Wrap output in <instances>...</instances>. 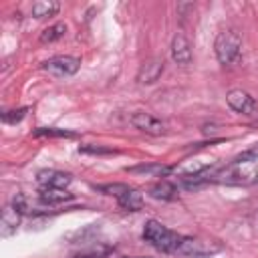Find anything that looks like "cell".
Returning a JSON list of instances; mask_svg holds the SVG:
<instances>
[{"label": "cell", "instance_id": "1", "mask_svg": "<svg viewBox=\"0 0 258 258\" xmlns=\"http://www.w3.org/2000/svg\"><path fill=\"white\" fill-rule=\"evenodd\" d=\"M143 240L149 242L155 250L159 252H165V254H171V252H177L183 238L175 232H171L169 228H165L161 222L157 220H147L143 224V232H141Z\"/></svg>", "mask_w": 258, "mask_h": 258}, {"label": "cell", "instance_id": "2", "mask_svg": "<svg viewBox=\"0 0 258 258\" xmlns=\"http://www.w3.org/2000/svg\"><path fill=\"white\" fill-rule=\"evenodd\" d=\"M240 50H242V36L238 34V30L234 28H226L222 32H218L216 40H214V52L220 64H232L240 58Z\"/></svg>", "mask_w": 258, "mask_h": 258}, {"label": "cell", "instance_id": "3", "mask_svg": "<svg viewBox=\"0 0 258 258\" xmlns=\"http://www.w3.org/2000/svg\"><path fill=\"white\" fill-rule=\"evenodd\" d=\"M258 179V165L256 163H234L226 171H222L216 181L234 183V185H248Z\"/></svg>", "mask_w": 258, "mask_h": 258}, {"label": "cell", "instance_id": "4", "mask_svg": "<svg viewBox=\"0 0 258 258\" xmlns=\"http://www.w3.org/2000/svg\"><path fill=\"white\" fill-rule=\"evenodd\" d=\"M81 67V60L77 56H71V54H60V56H54L50 60H46L42 64V69L54 77H71L79 71Z\"/></svg>", "mask_w": 258, "mask_h": 258}, {"label": "cell", "instance_id": "5", "mask_svg": "<svg viewBox=\"0 0 258 258\" xmlns=\"http://www.w3.org/2000/svg\"><path fill=\"white\" fill-rule=\"evenodd\" d=\"M226 101H228V107L240 115H252L256 109H258V103L254 101V97L242 89H232L228 91L226 95Z\"/></svg>", "mask_w": 258, "mask_h": 258}, {"label": "cell", "instance_id": "6", "mask_svg": "<svg viewBox=\"0 0 258 258\" xmlns=\"http://www.w3.org/2000/svg\"><path fill=\"white\" fill-rule=\"evenodd\" d=\"M129 123L135 129H139L143 133H149V135H161L165 131V125L157 117H153L151 113H145V111H135L129 117Z\"/></svg>", "mask_w": 258, "mask_h": 258}, {"label": "cell", "instance_id": "7", "mask_svg": "<svg viewBox=\"0 0 258 258\" xmlns=\"http://www.w3.org/2000/svg\"><path fill=\"white\" fill-rule=\"evenodd\" d=\"M36 181L40 187H58V189H67L73 181L71 173L58 171V169H40L36 173Z\"/></svg>", "mask_w": 258, "mask_h": 258}, {"label": "cell", "instance_id": "8", "mask_svg": "<svg viewBox=\"0 0 258 258\" xmlns=\"http://www.w3.org/2000/svg\"><path fill=\"white\" fill-rule=\"evenodd\" d=\"M169 50H171V58H173L177 64H181V67L189 64L191 58H194L191 44H189L187 36L181 34V32H177V34L173 36V40H171V48H169Z\"/></svg>", "mask_w": 258, "mask_h": 258}, {"label": "cell", "instance_id": "9", "mask_svg": "<svg viewBox=\"0 0 258 258\" xmlns=\"http://www.w3.org/2000/svg\"><path fill=\"white\" fill-rule=\"evenodd\" d=\"M163 69L165 67H163V60L161 58H149V60H145L139 67V71H137V83L139 85H153L161 77Z\"/></svg>", "mask_w": 258, "mask_h": 258}, {"label": "cell", "instance_id": "10", "mask_svg": "<svg viewBox=\"0 0 258 258\" xmlns=\"http://www.w3.org/2000/svg\"><path fill=\"white\" fill-rule=\"evenodd\" d=\"M20 216H22V214H20L14 206H6V208L2 210V216H0V234H2L4 238L16 232V228H18V224H20Z\"/></svg>", "mask_w": 258, "mask_h": 258}, {"label": "cell", "instance_id": "11", "mask_svg": "<svg viewBox=\"0 0 258 258\" xmlns=\"http://www.w3.org/2000/svg\"><path fill=\"white\" fill-rule=\"evenodd\" d=\"M38 200L48 204V206H54V204H62V202L73 200V194H69L67 189H58V187H40Z\"/></svg>", "mask_w": 258, "mask_h": 258}, {"label": "cell", "instance_id": "12", "mask_svg": "<svg viewBox=\"0 0 258 258\" xmlns=\"http://www.w3.org/2000/svg\"><path fill=\"white\" fill-rule=\"evenodd\" d=\"M149 196H151L153 200L169 202V200H175V196H177V187H175L171 181H167V179H161V181H157L155 185H151V189H149Z\"/></svg>", "mask_w": 258, "mask_h": 258}, {"label": "cell", "instance_id": "13", "mask_svg": "<svg viewBox=\"0 0 258 258\" xmlns=\"http://www.w3.org/2000/svg\"><path fill=\"white\" fill-rule=\"evenodd\" d=\"M117 202H119V206H121L123 210H127V212H137V210L143 208V196H141L137 189L125 191L121 198H117Z\"/></svg>", "mask_w": 258, "mask_h": 258}, {"label": "cell", "instance_id": "14", "mask_svg": "<svg viewBox=\"0 0 258 258\" xmlns=\"http://www.w3.org/2000/svg\"><path fill=\"white\" fill-rule=\"evenodd\" d=\"M60 10V4L56 0H38L32 4V16L34 18H46V16H54Z\"/></svg>", "mask_w": 258, "mask_h": 258}, {"label": "cell", "instance_id": "15", "mask_svg": "<svg viewBox=\"0 0 258 258\" xmlns=\"http://www.w3.org/2000/svg\"><path fill=\"white\" fill-rule=\"evenodd\" d=\"M64 34H67V24H64V22H54L52 26H48V28H44V30L40 32L38 40H40L42 44H50V42L60 40Z\"/></svg>", "mask_w": 258, "mask_h": 258}, {"label": "cell", "instance_id": "16", "mask_svg": "<svg viewBox=\"0 0 258 258\" xmlns=\"http://www.w3.org/2000/svg\"><path fill=\"white\" fill-rule=\"evenodd\" d=\"M113 250H115V246H111V244H95L87 250H81L73 258H107Z\"/></svg>", "mask_w": 258, "mask_h": 258}, {"label": "cell", "instance_id": "17", "mask_svg": "<svg viewBox=\"0 0 258 258\" xmlns=\"http://www.w3.org/2000/svg\"><path fill=\"white\" fill-rule=\"evenodd\" d=\"M129 173H149V175H163L167 171H171V167L167 165H159V163H143V165H133L127 167Z\"/></svg>", "mask_w": 258, "mask_h": 258}, {"label": "cell", "instance_id": "18", "mask_svg": "<svg viewBox=\"0 0 258 258\" xmlns=\"http://www.w3.org/2000/svg\"><path fill=\"white\" fill-rule=\"evenodd\" d=\"M254 161H258V143H254V145L248 147L246 151L238 153L232 163H254Z\"/></svg>", "mask_w": 258, "mask_h": 258}, {"label": "cell", "instance_id": "19", "mask_svg": "<svg viewBox=\"0 0 258 258\" xmlns=\"http://www.w3.org/2000/svg\"><path fill=\"white\" fill-rule=\"evenodd\" d=\"M99 191H103V194H107V196H115V198H121L125 191H129L131 187L129 185H125V183H107V185H99L97 187Z\"/></svg>", "mask_w": 258, "mask_h": 258}, {"label": "cell", "instance_id": "20", "mask_svg": "<svg viewBox=\"0 0 258 258\" xmlns=\"http://www.w3.org/2000/svg\"><path fill=\"white\" fill-rule=\"evenodd\" d=\"M26 111H28L26 107H20V109H14V111H4V113H2V121H4V123H8V125L18 123V121H22V119H24Z\"/></svg>", "mask_w": 258, "mask_h": 258}, {"label": "cell", "instance_id": "21", "mask_svg": "<svg viewBox=\"0 0 258 258\" xmlns=\"http://www.w3.org/2000/svg\"><path fill=\"white\" fill-rule=\"evenodd\" d=\"M34 135H48V137H75L73 131H64V129H54V127H40L34 131Z\"/></svg>", "mask_w": 258, "mask_h": 258}, {"label": "cell", "instance_id": "22", "mask_svg": "<svg viewBox=\"0 0 258 258\" xmlns=\"http://www.w3.org/2000/svg\"><path fill=\"white\" fill-rule=\"evenodd\" d=\"M12 206H14L20 214H26V212H28V198L18 191V194H14V198H12Z\"/></svg>", "mask_w": 258, "mask_h": 258}, {"label": "cell", "instance_id": "23", "mask_svg": "<svg viewBox=\"0 0 258 258\" xmlns=\"http://www.w3.org/2000/svg\"><path fill=\"white\" fill-rule=\"evenodd\" d=\"M79 151H83V153H111L113 149H109V147H99V145H81Z\"/></svg>", "mask_w": 258, "mask_h": 258}, {"label": "cell", "instance_id": "24", "mask_svg": "<svg viewBox=\"0 0 258 258\" xmlns=\"http://www.w3.org/2000/svg\"><path fill=\"white\" fill-rule=\"evenodd\" d=\"M123 258H145V256H123Z\"/></svg>", "mask_w": 258, "mask_h": 258}]
</instances>
